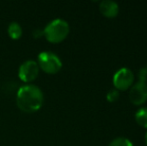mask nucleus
I'll list each match as a JSON object with an SVG mask.
<instances>
[{"label": "nucleus", "instance_id": "f03ea898", "mask_svg": "<svg viewBox=\"0 0 147 146\" xmlns=\"http://www.w3.org/2000/svg\"><path fill=\"white\" fill-rule=\"evenodd\" d=\"M42 31L43 36L48 42L56 44L62 42L68 36L70 27L67 21L61 18H57L49 22Z\"/></svg>", "mask_w": 147, "mask_h": 146}, {"label": "nucleus", "instance_id": "f257e3e1", "mask_svg": "<svg viewBox=\"0 0 147 146\" xmlns=\"http://www.w3.org/2000/svg\"><path fill=\"white\" fill-rule=\"evenodd\" d=\"M44 102L43 92L38 86L25 84L18 89L16 94V104L21 111L26 113L36 112L42 107Z\"/></svg>", "mask_w": 147, "mask_h": 146}, {"label": "nucleus", "instance_id": "f8f14e48", "mask_svg": "<svg viewBox=\"0 0 147 146\" xmlns=\"http://www.w3.org/2000/svg\"><path fill=\"white\" fill-rule=\"evenodd\" d=\"M138 79L139 81L146 82L147 81V64L146 66H144L143 68H141L138 72Z\"/></svg>", "mask_w": 147, "mask_h": 146}, {"label": "nucleus", "instance_id": "39448f33", "mask_svg": "<svg viewBox=\"0 0 147 146\" xmlns=\"http://www.w3.org/2000/svg\"><path fill=\"white\" fill-rule=\"evenodd\" d=\"M39 66L35 60H26L18 69V77L25 83H30L37 78L39 74Z\"/></svg>", "mask_w": 147, "mask_h": 146}, {"label": "nucleus", "instance_id": "4468645a", "mask_svg": "<svg viewBox=\"0 0 147 146\" xmlns=\"http://www.w3.org/2000/svg\"><path fill=\"white\" fill-rule=\"evenodd\" d=\"M145 143H146V145H147V132H146V134H145Z\"/></svg>", "mask_w": 147, "mask_h": 146}, {"label": "nucleus", "instance_id": "0eeeda50", "mask_svg": "<svg viewBox=\"0 0 147 146\" xmlns=\"http://www.w3.org/2000/svg\"><path fill=\"white\" fill-rule=\"evenodd\" d=\"M99 10L101 14L107 18H114L119 12V5L111 0H104L99 4Z\"/></svg>", "mask_w": 147, "mask_h": 146}, {"label": "nucleus", "instance_id": "7ed1b4c3", "mask_svg": "<svg viewBox=\"0 0 147 146\" xmlns=\"http://www.w3.org/2000/svg\"><path fill=\"white\" fill-rule=\"evenodd\" d=\"M39 69L47 74H56L62 68V61L58 55L51 51H42L38 54L36 61Z\"/></svg>", "mask_w": 147, "mask_h": 146}, {"label": "nucleus", "instance_id": "423d86ee", "mask_svg": "<svg viewBox=\"0 0 147 146\" xmlns=\"http://www.w3.org/2000/svg\"><path fill=\"white\" fill-rule=\"evenodd\" d=\"M130 102L134 105H141L147 101V83L138 81L130 87Z\"/></svg>", "mask_w": 147, "mask_h": 146}, {"label": "nucleus", "instance_id": "1a4fd4ad", "mask_svg": "<svg viewBox=\"0 0 147 146\" xmlns=\"http://www.w3.org/2000/svg\"><path fill=\"white\" fill-rule=\"evenodd\" d=\"M135 121L139 126L147 128V107L140 108L135 113Z\"/></svg>", "mask_w": 147, "mask_h": 146}, {"label": "nucleus", "instance_id": "6e6552de", "mask_svg": "<svg viewBox=\"0 0 147 146\" xmlns=\"http://www.w3.org/2000/svg\"><path fill=\"white\" fill-rule=\"evenodd\" d=\"M7 32L10 38L13 40H17L22 36V27L18 22H11L8 26Z\"/></svg>", "mask_w": 147, "mask_h": 146}, {"label": "nucleus", "instance_id": "9d476101", "mask_svg": "<svg viewBox=\"0 0 147 146\" xmlns=\"http://www.w3.org/2000/svg\"><path fill=\"white\" fill-rule=\"evenodd\" d=\"M108 146H133L132 142L125 137H117L113 139Z\"/></svg>", "mask_w": 147, "mask_h": 146}, {"label": "nucleus", "instance_id": "20e7f679", "mask_svg": "<svg viewBox=\"0 0 147 146\" xmlns=\"http://www.w3.org/2000/svg\"><path fill=\"white\" fill-rule=\"evenodd\" d=\"M134 74L129 68H121L113 76V85L116 90H127L133 85Z\"/></svg>", "mask_w": 147, "mask_h": 146}, {"label": "nucleus", "instance_id": "ddd939ff", "mask_svg": "<svg viewBox=\"0 0 147 146\" xmlns=\"http://www.w3.org/2000/svg\"><path fill=\"white\" fill-rule=\"evenodd\" d=\"M33 36H34L35 38H39V37L43 36V31H42V30H40V29L35 30V31L33 32Z\"/></svg>", "mask_w": 147, "mask_h": 146}, {"label": "nucleus", "instance_id": "9b49d317", "mask_svg": "<svg viewBox=\"0 0 147 146\" xmlns=\"http://www.w3.org/2000/svg\"><path fill=\"white\" fill-rule=\"evenodd\" d=\"M119 98V92L116 89H112L107 93L106 95V99L109 102H115L116 100Z\"/></svg>", "mask_w": 147, "mask_h": 146}]
</instances>
